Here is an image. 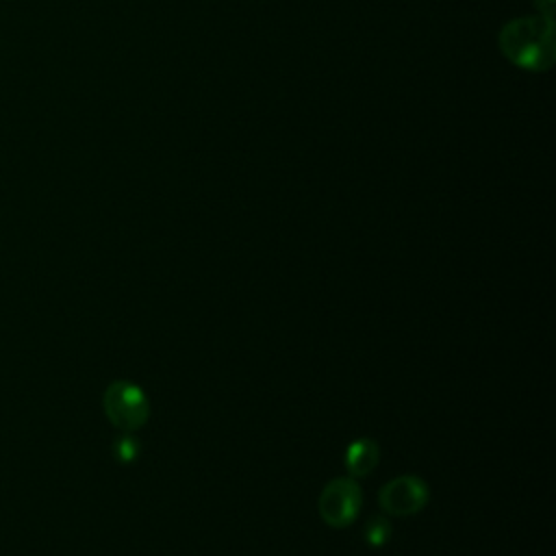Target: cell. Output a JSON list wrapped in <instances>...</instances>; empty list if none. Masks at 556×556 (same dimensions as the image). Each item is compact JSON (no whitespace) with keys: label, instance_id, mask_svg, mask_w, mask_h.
<instances>
[{"label":"cell","instance_id":"obj_6","mask_svg":"<svg viewBox=\"0 0 556 556\" xmlns=\"http://www.w3.org/2000/svg\"><path fill=\"white\" fill-rule=\"evenodd\" d=\"M139 454V445L132 437H122L115 441V456L119 463H132Z\"/></svg>","mask_w":556,"mask_h":556},{"label":"cell","instance_id":"obj_1","mask_svg":"<svg viewBox=\"0 0 556 556\" xmlns=\"http://www.w3.org/2000/svg\"><path fill=\"white\" fill-rule=\"evenodd\" d=\"M104 413L113 426L132 432L150 417V402L141 387L128 380H115L104 391Z\"/></svg>","mask_w":556,"mask_h":556},{"label":"cell","instance_id":"obj_4","mask_svg":"<svg viewBox=\"0 0 556 556\" xmlns=\"http://www.w3.org/2000/svg\"><path fill=\"white\" fill-rule=\"evenodd\" d=\"M378 456H380V447L374 439L369 437H361L354 439L348 447H345V467L350 471L352 478H363L367 473L374 471V467L378 465Z\"/></svg>","mask_w":556,"mask_h":556},{"label":"cell","instance_id":"obj_2","mask_svg":"<svg viewBox=\"0 0 556 556\" xmlns=\"http://www.w3.org/2000/svg\"><path fill=\"white\" fill-rule=\"evenodd\" d=\"M363 495L354 478H334L319 493V515L330 528L350 526L361 510Z\"/></svg>","mask_w":556,"mask_h":556},{"label":"cell","instance_id":"obj_3","mask_svg":"<svg viewBox=\"0 0 556 556\" xmlns=\"http://www.w3.org/2000/svg\"><path fill=\"white\" fill-rule=\"evenodd\" d=\"M428 502V486L419 476H397L378 491V504L389 515H417Z\"/></svg>","mask_w":556,"mask_h":556},{"label":"cell","instance_id":"obj_5","mask_svg":"<svg viewBox=\"0 0 556 556\" xmlns=\"http://www.w3.org/2000/svg\"><path fill=\"white\" fill-rule=\"evenodd\" d=\"M391 536V526L389 521L382 517V515H376V517H369L367 526H365V532H363V539L371 545V547H380L389 541Z\"/></svg>","mask_w":556,"mask_h":556}]
</instances>
